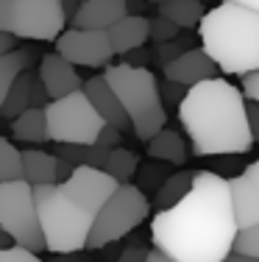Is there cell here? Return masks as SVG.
Masks as SVG:
<instances>
[{
  "mask_svg": "<svg viewBox=\"0 0 259 262\" xmlns=\"http://www.w3.org/2000/svg\"><path fill=\"white\" fill-rule=\"evenodd\" d=\"M156 14L168 17L170 23H176L181 31H193L201 26L203 20V3L201 0H170V3L156 6Z\"/></svg>",
  "mask_w": 259,
  "mask_h": 262,
  "instance_id": "cell-20",
  "label": "cell"
},
{
  "mask_svg": "<svg viewBox=\"0 0 259 262\" xmlns=\"http://www.w3.org/2000/svg\"><path fill=\"white\" fill-rule=\"evenodd\" d=\"M151 6H162V3H170V0H148Z\"/></svg>",
  "mask_w": 259,
  "mask_h": 262,
  "instance_id": "cell-46",
  "label": "cell"
},
{
  "mask_svg": "<svg viewBox=\"0 0 259 262\" xmlns=\"http://www.w3.org/2000/svg\"><path fill=\"white\" fill-rule=\"evenodd\" d=\"M126 11V0H81L76 17H73V28H92V31H109L117 20H123Z\"/></svg>",
  "mask_w": 259,
  "mask_h": 262,
  "instance_id": "cell-15",
  "label": "cell"
},
{
  "mask_svg": "<svg viewBox=\"0 0 259 262\" xmlns=\"http://www.w3.org/2000/svg\"><path fill=\"white\" fill-rule=\"evenodd\" d=\"M231 192V207H234V221L240 229L259 223V159L251 162L240 176L226 179Z\"/></svg>",
  "mask_w": 259,
  "mask_h": 262,
  "instance_id": "cell-11",
  "label": "cell"
},
{
  "mask_svg": "<svg viewBox=\"0 0 259 262\" xmlns=\"http://www.w3.org/2000/svg\"><path fill=\"white\" fill-rule=\"evenodd\" d=\"M201 48L226 76L259 73V11L223 0L201 20Z\"/></svg>",
  "mask_w": 259,
  "mask_h": 262,
  "instance_id": "cell-3",
  "label": "cell"
},
{
  "mask_svg": "<svg viewBox=\"0 0 259 262\" xmlns=\"http://www.w3.org/2000/svg\"><path fill=\"white\" fill-rule=\"evenodd\" d=\"M184 95H187V86L176 84V81H159V98H162V106L168 109V106H178L184 101Z\"/></svg>",
  "mask_w": 259,
  "mask_h": 262,
  "instance_id": "cell-29",
  "label": "cell"
},
{
  "mask_svg": "<svg viewBox=\"0 0 259 262\" xmlns=\"http://www.w3.org/2000/svg\"><path fill=\"white\" fill-rule=\"evenodd\" d=\"M193 179H195V170H176V173H170V176L159 184L156 198H153L156 212L159 209H170L173 204L181 201V198L190 192V187H193Z\"/></svg>",
  "mask_w": 259,
  "mask_h": 262,
  "instance_id": "cell-22",
  "label": "cell"
},
{
  "mask_svg": "<svg viewBox=\"0 0 259 262\" xmlns=\"http://www.w3.org/2000/svg\"><path fill=\"white\" fill-rule=\"evenodd\" d=\"M34 201L42 237H45V251L51 254L84 251L98 212L64 182L34 187Z\"/></svg>",
  "mask_w": 259,
  "mask_h": 262,
  "instance_id": "cell-4",
  "label": "cell"
},
{
  "mask_svg": "<svg viewBox=\"0 0 259 262\" xmlns=\"http://www.w3.org/2000/svg\"><path fill=\"white\" fill-rule=\"evenodd\" d=\"M11 134L20 142H48V120H45V109H26L22 115H17L11 120Z\"/></svg>",
  "mask_w": 259,
  "mask_h": 262,
  "instance_id": "cell-21",
  "label": "cell"
},
{
  "mask_svg": "<svg viewBox=\"0 0 259 262\" xmlns=\"http://www.w3.org/2000/svg\"><path fill=\"white\" fill-rule=\"evenodd\" d=\"M231 251L245 254V257H259V223H254V226H245V229H240L237 237H234Z\"/></svg>",
  "mask_w": 259,
  "mask_h": 262,
  "instance_id": "cell-27",
  "label": "cell"
},
{
  "mask_svg": "<svg viewBox=\"0 0 259 262\" xmlns=\"http://www.w3.org/2000/svg\"><path fill=\"white\" fill-rule=\"evenodd\" d=\"M17 42H20V39H14V36H9V34H3V31H0V56L17 51Z\"/></svg>",
  "mask_w": 259,
  "mask_h": 262,
  "instance_id": "cell-38",
  "label": "cell"
},
{
  "mask_svg": "<svg viewBox=\"0 0 259 262\" xmlns=\"http://www.w3.org/2000/svg\"><path fill=\"white\" fill-rule=\"evenodd\" d=\"M31 67V51H11L6 56H0V106H3L6 95H9V86L14 84V78L20 76L22 70Z\"/></svg>",
  "mask_w": 259,
  "mask_h": 262,
  "instance_id": "cell-23",
  "label": "cell"
},
{
  "mask_svg": "<svg viewBox=\"0 0 259 262\" xmlns=\"http://www.w3.org/2000/svg\"><path fill=\"white\" fill-rule=\"evenodd\" d=\"M120 142H123V131H117V128H112V126H103L101 134H98V140H95V145L112 151V148H120Z\"/></svg>",
  "mask_w": 259,
  "mask_h": 262,
  "instance_id": "cell-31",
  "label": "cell"
},
{
  "mask_svg": "<svg viewBox=\"0 0 259 262\" xmlns=\"http://www.w3.org/2000/svg\"><path fill=\"white\" fill-rule=\"evenodd\" d=\"M148 251L151 248H145V246H128L120 251L117 262H148Z\"/></svg>",
  "mask_w": 259,
  "mask_h": 262,
  "instance_id": "cell-32",
  "label": "cell"
},
{
  "mask_svg": "<svg viewBox=\"0 0 259 262\" xmlns=\"http://www.w3.org/2000/svg\"><path fill=\"white\" fill-rule=\"evenodd\" d=\"M178 123L187 131L195 157L248 154L254 145L243 90L220 76L190 86L178 103Z\"/></svg>",
  "mask_w": 259,
  "mask_h": 262,
  "instance_id": "cell-2",
  "label": "cell"
},
{
  "mask_svg": "<svg viewBox=\"0 0 259 262\" xmlns=\"http://www.w3.org/2000/svg\"><path fill=\"white\" fill-rule=\"evenodd\" d=\"M223 262H259V257H245V254L231 251V254H229V257H226Z\"/></svg>",
  "mask_w": 259,
  "mask_h": 262,
  "instance_id": "cell-43",
  "label": "cell"
},
{
  "mask_svg": "<svg viewBox=\"0 0 259 262\" xmlns=\"http://www.w3.org/2000/svg\"><path fill=\"white\" fill-rule=\"evenodd\" d=\"M59 3H61V11H64V20L70 23L73 17H76L78 6H81V0H59Z\"/></svg>",
  "mask_w": 259,
  "mask_h": 262,
  "instance_id": "cell-40",
  "label": "cell"
},
{
  "mask_svg": "<svg viewBox=\"0 0 259 262\" xmlns=\"http://www.w3.org/2000/svg\"><path fill=\"white\" fill-rule=\"evenodd\" d=\"M148 154H151L153 159H159V162L178 165V167H181L190 157L187 145H184L181 134H178V128H168V126H164L162 131H156V134L148 140Z\"/></svg>",
  "mask_w": 259,
  "mask_h": 262,
  "instance_id": "cell-17",
  "label": "cell"
},
{
  "mask_svg": "<svg viewBox=\"0 0 259 262\" xmlns=\"http://www.w3.org/2000/svg\"><path fill=\"white\" fill-rule=\"evenodd\" d=\"M237 232L229 182L212 170H195L187 195L159 209L148 226L153 248L176 262H223Z\"/></svg>",
  "mask_w": 259,
  "mask_h": 262,
  "instance_id": "cell-1",
  "label": "cell"
},
{
  "mask_svg": "<svg viewBox=\"0 0 259 262\" xmlns=\"http://www.w3.org/2000/svg\"><path fill=\"white\" fill-rule=\"evenodd\" d=\"M0 229L28 251H45L39 215H36L34 187L22 179L0 182Z\"/></svg>",
  "mask_w": 259,
  "mask_h": 262,
  "instance_id": "cell-9",
  "label": "cell"
},
{
  "mask_svg": "<svg viewBox=\"0 0 259 262\" xmlns=\"http://www.w3.org/2000/svg\"><path fill=\"white\" fill-rule=\"evenodd\" d=\"M151 51L143 45V48H134V51H128L126 53V64H131V67H145V64H151Z\"/></svg>",
  "mask_w": 259,
  "mask_h": 262,
  "instance_id": "cell-35",
  "label": "cell"
},
{
  "mask_svg": "<svg viewBox=\"0 0 259 262\" xmlns=\"http://www.w3.org/2000/svg\"><path fill=\"white\" fill-rule=\"evenodd\" d=\"M9 246H14V240H11V237L0 229V248H9Z\"/></svg>",
  "mask_w": 259,
  "mask_h": 262,
  "instance_id": "cell-44",
  "label": "cell"
},
{
  "mask_svg": "<svg viewBox=\"0 0 259 262\" xmlns=\"http://www.w3.org/2000/svg\"><path fill=\"white\" fill-rule=\"evenodd\" d=\"M234 3L245 6V9H254V11H259V0H234Z\"/></svg>",
  "mask_w": 259,
  "mask_h": 262,
  "instance_id": "cell-45",
  "label": "cell"
},
{
  "mask_svg": "<svg viewBox=\"0 0 259 262\" xmlns=\"http://www.w3.org/2000/svg\"><path fill=\"white\" fill-rule=\"evenodd\" d=\"M48 262H86L84 251H73V254H53Z\"/></svg>",
  "mask_w": 259,
  "mask_h": 262,
  "instance_id": "cell-39",
  "label": "cell"
},
{
  "mask_svg": "<svg viewBox=\"0 0 259 262\" xmlns=\"http://www.w3.org/2000/svg\"><path fill=\"white\" fill-rule=\"evenodd\" d=\"M73 170H76V167H73L70 162H67V159H61V157H56V184H59V182H64V179L70 176Z\"/></svg>",
  "mask_w": 259,
  "mask_h": 262,
  "instance_id": "cell-37",
  "label": "cell"
},
{
  "mask_svg": "<svg viewBox=\"0 0 259 262\" xmlns=\"http://www.w3.org/2000/svg\"><path fill=\"white\" fill-rule=\"evenodd\" d=\"M245 117H248V128L254 142H259V103L256 101H245Z\"/></svg>",
  "mask_w": 259,
  "mask_h": 262,
  "instance_id": "cell-34",
  "label": "cell"
},
{
  "mask_svg": "<svg viewBox=\"0 0 259 262\" xmlns=\"http://www.w3.org/2000/svg\"><path fill=\"white\" fill-rule=\"evenodd\" d=\"M81 90H84V95L89 98V103L95 106V112L101 115V120L106 123V126H112L117 131H131V120H128L126 109H123V103L117 101L114 90L106 84L103 76H92L89 81H84Z\"/></svg>",
  "mask_w": 259,
  "mask_h": 262,
  "instance_id": "cell-14",
  "label": "cell"
},
{
  "mask_svg": "<svg viewBox=\"0 0 259 262\" xmlns=\"http://www.w3.org/2000/svg\"><path fill=\"white\" fill-rule=\"evenodd\" d=\"M243 95L245 101H256L259 103V73H251V76H243Z\"/></svg>",
  "mask_w": 259,
  "mask_h": 262,
  "instance_id": "cell-33",
  "label": "cell"
},
{
  "mask_svg": "<svg viewBox=\"0 0 259 262\" xmlns=\"http://www.w3.org/2000/svg\"><path fill=\"white\" fill-rule=\"evenodd\" d=\"M201 3H206V0H201Z\"/></svg>",
  "mask_w": 259,
  "mask_h": 262,
  "instance_id": "cell-47",
  "label": "cell"
},
{
  "mask_svg": "<svg viewBox=\"0 0 259 262\" xmlns=\"http://www.w3.org/2000/svg\"><path fill=\"white\" fill-rule=\"evenodd\" d=\"M64 26L59 0H0V31L14 39L56 42Z\"/></svg>",
  "mask_w": 259,
  "mask_h": 262,
  "instance_id": "cell-7",
  "label": "cell"
},
{
  "mask_svg": "<svg viewBox=\"0 0 259 262\" xmlns=\"http://www.w3.org/2000/svg\"><path fill=\"white\" fill-rule=\"evenodd\" d=\"M164 70V78L168 81H176L181 86H195L201 81H209V78H218V64L203 53V48H190L187 53H181L176 61L162 67Z\"/></svg>",
  "mask_w": 259,
  "mask_h": 262,
  "instance_id": "cell-13",
  "label": "cell"
},
{
  "mask_svg": "<svg viewBox=\"0 0 259 262\" xmlns=\"http://www.w3.org/2000/svg\"><path fill=\"white\" fill-rule=\"evenodd\" d=\"M22 182H28L31 187L56 184V154L39 148L22 151Z\"/></svg>",
  "mask_w": 259,
  "mask_h": 262,
  "instance_id": "cell-18",
  "label": "cell"
},
{
  "mask_svg": "<svg viewBox=\"0 0 259 262\" xmlns=\"http://www.w3.org/2000/svg\"><path fill=\"white\" fill-rule=\"evenodd\" d=\"M0 262H45V259H39L36 251H28L22 246H9L0 248Z\"/></svg>",
  "mask_w": 259,
  "mask_h": 262,
  "instance_id": "cell-30",
  "label": "cell"
},
{
  "mask_svg": "<svg viewBox=\"0 0 259 262\" xmlns=\"http://www.w3.org/2000/svg\"><path fill=\"white\" fill-rule=\"evenodd\" d=\"M48 103H51V98H48L42 81L36 78V81H34V90H31V109H45Z\"/></svg>",
  "mask_w": 259,
  "mask_h": 262,
  "instance_id": "cell-36",
  "label": "cell"
},
{
  "mask_svg": "<svg viewBox=\"0 0 259 262\" xmlns=\"http://www.w3.org/2000/svg\"><path fill=\"white\" fill-rule=\"evenodd\" d=\"M36 78L42 81V86H45V92H48L51 101H56V98H64V95H70V92L81 90V84H84L81 76L76 73V64H70L67 59H61L56 51L45 53L39 59Z\"/></svg>",
  "mask_w": 259,
  "mask_h": 262,
  "instance_id": "cell-12",
  "label": "cell"
},
{
  "mask_svg": "<svg viewBox=\"0 0 259 262\" xmlns=\"http://www.w3.org/2000/svg\"><path fill=\"white\" fill-rule=\"evenodd\" d=\"M34 81H36V73L31 70H22L20 76L14 78V84L9 86V95H6L3 106H0V117L3 120H14L17 115H22L26 109H31V90H34Z\"/></svg>",
  "mask_w": 259,
  "mask_h": 262,
  "instance_id": "cell-19",
  "label": "cell"
},
{
  "mask_svg": "<svg viewBox=\"0 0 259 262\" xmlns=\"http://www.w3.org/2000/svg\"><path fill=\"white\" fill-rule=\"evenodd\" d=\"M106 84L114 90L117 101L123 103L131 131L139 140H151L156 131L168 126V109L159 98V81L148 67H131V64H106L103 73Z\"/></svg>",
  "mask_w": 259,
  "mask_h": 262,
  "instance_id": "cell-5",
  "label": "cell"
},
{
  "mask_svg": "<svg viewBox=\"0 0 259 262\" xmlns=\"http://www.w3.org/2000/svg\"><path fill=\"white\" fill-rule=\"evenodd\" d=\"M106 34H109V42H112L114 56H126L128 51L143 48L151 39V20L145 14H126Z\"/></svg>",
  "mask_w": 259,
  "mask_h": 262,
  "instance_id": "cell-16",
  "label": "cell"
},
{
  "mask_svg": "<svg viewBox=\"0 0 259 262\" xmlns=\"http://www.w3.org/2000/svg\"><path fill=\"white\" fill-rule=\"evenodd\" d=\"M151 20V39L156 42H170V39H176L178 34H181V28L176 26V23H170L168 17H162V14H156V17H148Z\"/></svg>",
  "mask_w": 259,
  "mask_h": 262,
  "instance_id": "cell-28",
  "label": "cell"
},
{
  "mask_svg": "<svg viewBox=\"0 0 259 262\" xmlns=\"http://www.w3.org/2000/svg\"><path fill=\"white\" fill-rule=\"evenodd\" d=\"M56 53L76 67H106L114 59L106 31L67 28L56 36Z\"/></svg>",
  "mask_w": 259,
  "mask_h": 262,
  "instance_id": "cell-10",
  "label": "cell"
},
{
  "mask_svg": "<svg viewBox=\"0 0 259 262\" xmlns=\"http://www.w3.org/2000/svg\"><path fill=\"white\" fill-rule=\"evenodd\" d=\"M145 6H148V0H126V11H128V14H143Z\"/></svg>",
  "mask_w": 259,
  "mask_h": 262,
  "instance_id": "cell-41",
  "label": "cell"
},
{
  "mask_svg": "<svg viewBox=\"0 0 259 262\" xmlns=\"http://www.w3.org/2000/svg\"><path fill=\"white\" fill-rule=\"evenodd\" d=\"M148 262H176V259H170L168 254H162L159 248H151V251H148Z\"/></svg>",
  "mask_w": 259,
  "mask_h": 262,
  "instance_id": "cell-42",
  "label": "cell"
},
{
  "mask_svg": "<svg viewBox=\"0 0 259 262\" xmlns=\"http://www.w3.org/2000/svg\"><path fill=\"white\" fill-rule=\"evenodd\" d=\"M137 167H139V157L134 151H128V148H112L109 157H106L103 170H106L117 184H128V179L137 173Z\"/></svg>",
  "mask_w": 259,
  "mask_h": 262,
  "instance_id": "cell-24",
  "label": "cell"
},
{
  "mask_svg": "<svg viewBox=\"0 0 259 262\" xmlns=\"http://www.w3.org/2000/svg\"><path fill=\"white\" fill-rule=\"evenodd\" d=\"M11 179H22V154L6 137H0V182Z\"/></svg>",
  "mask_w": 259,
  "mask_h": 262,
  "instance_id": "cell-25",
  "label": "cell"
},
{
  "mask_svg": "<svg viewBox=\"0 0 259 262\" xmlns=\"http://www.w3.org/2000/svg\"><path fill=\"white\" fill-rule=\"evenodd\" d=\"M190 48H195V39L190 34H184V36H176V39H170V42H159L153 56H156V61L164 67V64H170V61H176L181 53H187Z\"/></svg>",
  "mask_w": 259,
  "mask_h": 262,
  "instance_id": "cell-26",
  "label": "cell"
},
{
  "mask_svg": "<svg viewBox=\"0 0 259 262\" xmlns=\"http://www.w3.org/2000/svg\"><path fill=\"white\" fill-rule=\"evenodd\" d=\"M151 215V201L139 187L134 184H117V190L106 198L101 209H98L95 221H92L89 237H86V248L98 251V248L117 243L128 237L134 229H139Z\"/></svg>",
  "mask_w": 259,
  "mask_h": 262,
  "instance_id": "cell-6",
  "label": "cell"
},
{
  "mask_svg": "<svg viewBox=\"0 0 259 262\" xmlns=\"http://www.w3.org/2000/svg\"><path fill=\"white\" fill-rule=\"evenodd\" d=\"M48 134L56 145H95L98 134L106 123L84 95V90H76L64 98H56L45 106Z\"/></svg>",
  "mask_w": 259,
  "mask_h": 262,
  "instance_id": "cell-8",
  "label": "cell"
}]
</instances>
